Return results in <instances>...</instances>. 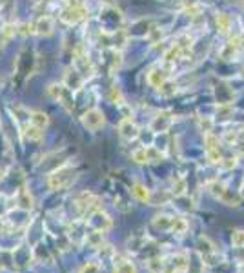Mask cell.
Segmentation results:
<instances>
[{
	"instance_id": "6da1fadb",
	"label": "cell",
	"mask_w": 244,
	"mask_h": 273,
	"mask_svg": "<svg viewBox=\"0 0 244 273\" xmlns=\"http://www.w3.org/2000/svg\"><path fill=\"white\" fill-rule=\"evenodd\" d=\"M75 169L71 166H60L58 169H55V171L48 177V186L51 188V190H64V188H68L71 182L75 180Z\"/></svg>"
},
{
	"instance_id": "7a4b0ae2",
	"label": "cell",
	"mask_w": 244,
	"mask_h": 273,
	"mask_svg": "<svg viewBox=\"0 0 244 273\" xmlns=\"http://www.w3.org/2000/svg\"><path fill=\"white\" fill-rule=\"evenodd\" d=\"M86 17H88V9H86L82 4H77V2L69 4V6L62 11V15H60L62 22L69 24V26H73V24H79L80 20H84Z\"/></svg>"
},
{
	"instance_id": "3957f363",
	"label": "cell",
	"mask_w": 244,
	"mask_h": 273,
	"mask_svg": "<svg viewBox=\"0 0 244 273\" xmlns=\"http://www.w3.org/2000/svg\"><path fill=\"white\" fill-rule=\"evenodd\" d=\"M82 124H84V128L97 131V129H100L104 126V115L98 109H90L88 113H84Z\"/></svg>"
},
{
	"instance_id": "277c9868",
	"label": "cell",
	"mask_w": 244,
	"mask_h": 273,
	"mask_svg": "<svg viewBox=\"0 0 244 273\" xmlns=\"http://www.w3.org/2000/svg\"><path fill=\"white\" fill-rule=\"evenodd\" d=\"M119 135L124 140H135L139 137V128H137V124L130 117H126L119 124Z\"/></svg>"
},
{
	"instance_id": "5b68a950",
	"label": "cell",
	"mask_w": 244,
	"mask_h": 273,
	"mask_svg": "<svg viewBox=\"0 0 244 273\" xmlns=\"http://www.w3.org/2000/svg\"><path fill=\"white\" fill-rule=\"evenodd\" d=\"M33 29L37 35H51L53 33V18L51 17H40L33 24Z\"/></svg>"
},
{
	"instance_id": "8992f818",
	"label": "cell",
	"mask_w": 244,
	"mask_h": 273,
	"mask_svg": "<svg viewBox=\"0 0 244 273\" xmlns=\"http://www.w3.org/2000/svg\"><path fill=\"white\" fill-rule=\"evenodd\" d=\"M170 124H171L170 113H160V115L155 117L153 124H151V129L153 131H166V129L170 128Z\"/></svg>"
},
{
	"instance_id": "52a82bcc",
	"label": "cell",
	"mask_w": 244,
	"mask_h": 273,
	"mask_svg": "<svg viewBox=\"0 0 244 273\" xmlns=\"http://www.w3.org/2000/svg\"><path fill=\"white\" fill-rule=\"evenodd\" d=\"M133 195H135L141 202H146V204L151 202V191H149L144 184H141V182H135V184H133Z\"/></svg>"
},
{
	"instance_id": "ba28073f",
	"label": "cell",
	"mask_w": 244,
	"mask_h": 273,
	"mask_svg": "<svg viewBox=\"0 0 244 273\" xmlns=\"http://www.w3.org/2000/svg\"><path fill=\"white\" fill-rule=\"evenodd\" d=\"M42 135H44L42 128L35 126V124H28V126L24 128V137L28 140H40L42 139Z\"/></svg>"
},
{
	"instance_id": "9c48e42d",
	"label": "cell",
	"mask_w": 244,
	"mask_h": 273,
	"mask_svg": "<svg viewBox=\"0 0 244 273\" xmlns=\"http://www.w3.org/2000/svg\"><path fill=\"white\" fill-rule=\"evenodd\" d=\"M148 82L153 86V88H160L162 84L166 82V75L160 69H153V71H149L148 75Z\"/></svg>"
},
{
	"instance_id": "30bf717a",
	"label": "cell",
	"mask_w": 244,
	"mask_h": 273,
	"mask_svg": "<svg viewBox=\"0 0 244 273\" xmlns=\"http://www.w3.org/2000/svg\"><path fill=\"white\" fill-rule=\"evenodd\" d=\"M115 273H137V268L130 261H119L115 264Z\"/></svg>"
},
{
	"instance_id": "8fae6325",
	"label": "cell",
	"mask_w": 244,
	"mask_h": 273,
	"mask_svg": "<svg viewBox=\"0 0 244 273\" xmlns=\"http://www.w3.org/2000/svg\"><path fill=\"white\" fill-rule=\"evenodd\" d=\"M48 122H49V118H48L46 113H42V111L31 113V124H35V126H39V128L44 129L46 126H48Z\"/></svg>"
},
{
	"instance_id": "7c38bea8",
	"label": "cell",
	"mask_w": 244,
	"mask_h": 273,
	"mask_svg": "<svg viewBox=\"0 0 244 273\" xmlns=\"http://www.w3.org/2000/svg\"><path fill=\"white\" fill-rule=\"evenodd\" d=\"M171 222H173V218L168 217V215H159V217L153 218V226L159 229H170Z\"/></svg>"
},
{
	"instance_id": "4fadbf2b",
	"label": "cell",
	"mask_w": 244,
	"mask_h": 273,
	"mask_svg": "<svg viewBox=\"0 0 244 273\" xmlns=\"http://www.w3.org/2000/svg\"><path fill=\"white\" fill-rule=\"evenodd\" d=\"M148 272L149 273H162L164 272V261L155 257V259H149L148 261Z\"/></svg>"
},
{
	"instance_id": "5bb4252c",
	"label": "cell",
	"mask_w": 244,
	"mask_h": 273,
	"mask_svg": "<svg viewBox=\"0 0 244 273\" xmlns=\"http://www.w3.org/2000/svg\"><path fill=\"white\" fill-rule=\"evenodd\" d=\"M230 26H232L230 17L224 15V13H219V15H217V28L221 29V33H228V31H230Z\"/></svg>"
},
{
	"instance_id": "9a60e30c",
	"label": "cell",
	"mask_w": 244,
	"mask_h": 273,
	"mask_svg": "<svg viewBox=\"0 0 244 273\" xmlns=\"http://www.w3.org/2000/svg\"><path fill=\"white\" fill-rule=\"evenodd\" d=\"M18 204H20L24 210H31V208H33V199L29 195V191L22 190L18 193Z\"/></svg>"
},
{
	"instance_id": "2e32d148",
	"label": "cell",
	"mask_w": 244,
	"mask_h": 273,
	"mask_svg": "<svg viewBox=\"0 0 244 273\" xmlns=\"http://www.w3.org/2000/svg\"><path fill=\"white\" fill-rule=\"evenodd\" d=\"M171 231L173 233H177V235H181V233H184L188 229V222L184 220V218H173V222H171Z\"/></svg>"
},
{
	"instance_id": "e0dca14e",
	"label": "cell",
	"mask_w": 244,
	"mask_h": 273,
	"mask_svg": "<svg viewBox=\"0 0 244 273\" xmlns=\"http://www.w3.org/2000/svg\"><path fill=\"white\" fill-rule=\"evenodd\" d=\"M146 155H148V162H160L164 159V153H160L157 148H146Z\"/></svg>"
},
{
	"instance_id": "ac0fdd59",
	"label": "cell",
	"mask_w": 244,
	"mask_h": 273,
	"mask_svg": "<svg viewBox=\"0 0 244 273\" xmlns=\"http://www.w3.org/2000/svg\"><path fill=\"white\" fill-rule=\"evenodd\" d=\"M232 244L235 248H244V229H235L232 233Z\"/></svg>"
},
{
	"instance_id": "d6986e66",
	"label": "cell",
	"mask_w": 244,
	"mask_h": 273,
	"mask_svg": "<svg viewBox=\"0 0 244 273\" xmlns=\"http://www.w3.org/2000/svg\"><path fill=\"white\" fill-rule=\"evenodd\" d=\"M131 159L137 162V164H146L148 162V155H146V148H141V150H135L131 153Z\"/></svg>"
},
{
	"instance_id": "ffe728a7",
	"label": "cell",
	"mask_w": 244,
	"mask_h": 273,
	"mask_svg": "<svg viewBox=\"0 0 244 273\" xmlns=\"http://www.w3.org/2000/svg\"><path fill=\"white\" fill-rule=\"evenodd\" d=\"M173 268H175V272H184L188 268V261L184 255H175L173 257Z\"/></svg>"
},
{
	"instance_id": "44dd1931",
	"label": "cell",
	"mask_w": 244,
	"mask_h": 273,
	"mask_svg": "<svg viewBox=\"0 0 244 273\" xmlns=\"http://www.w3.org/2000/svg\"><path fill=\"white\" fill-rule=\"evenodd\" d=\"M186 193V180L184 178H177V184L173 182V195L181 197Z\"/></svg>"
},
{
	"instance_id": "7402d4cb",
	"label": "cell",
	"mask_w": 244,
	"mask_h": 273,
	"mask_svg": "<svg viewBox=\"0 0 244 273\" xmlns=\"http://www.w3.org/2000/svg\"><path fill=\"white\" fill-rule=\"evenodd\" d=\"M208 188H210V191L217 197V199H221L222 193L226 191V188H224V184H222V182H211V184L208 186Z\"/></svg>"
},
{
	"instance_id": "603a6c76",
	"label": "cell",
	"mask_w": 244,
	"mask_h": 273,
	"mask_svg": "<svg viewBox=\"0 0 244 273\" xmlns=\"http://www.w3.org/2000/svg\"><path fill=\"white\" fill-rule=\"evenodd\" d=\"M221 201H222V202H226L228 206H239V197H233L228 190L224 191V193H222Z\"/></svg>"
},
{
	"instance_id": "cb8c5ba5",
	"label": "cell",
	"mask_w": 244,
	"mask_h": 273,
	"mask_svg": "<svg viewBox=\"0 0 244 273\" xmlns=\"http://www.w3.org/2000/svg\"><path fill=\"white\" fill-rule=\"evenodd\" d=\"M80 273H100V268H98V264H95V262H88V264L82 268Z\"/></svg>"
},
{
	"instance_id": "d4e9b609",
	"label": "cell",
	"mask_w": 244,
	"mask_h": 273,
	"mask_svg": "<svg viewBox=\"0 0 244 273\" xmlns=\"http://www.w3.org/2000/svg\"><path fill=\"white\" fill-rule=\"evenodd\" d=\"M111 99H113L117 104H122V102H124V99H122V95H120L119 88H111Z\"/></svg>"
},
{
	"instance_id": "484cf974",
	"label": "cell",
	"mask_w": 244,
	"mask_h": 273,
	"mask_svg": "<svg viewBox=\"0 0 244 273\" xmlns=\"http://www.w3.org/2000/svg\"><path fill=\"white\" fill-rule=\"evenodd\" d=\"M235 142H237L241 153H244V129L243 131H237V137H235Z\"/></svg>"
},
{
	"instance_id": "4316f807",
	"label": "cell",
	"mask_w": 244,
	"mask_h": 273,
	"mask_svg": "<svg viewBox=\"0 0 244 273\" xmlns=\"http://www.w3.org/2000/svg\"><path fill=\"white\" fill-rule=\"evenodd\" d=\"M241 197H243V199H244V186H243V188H241Z\"/></svg>"
},
{
	"instance_id": "83f0119b",
	"label": "cell",
	"mask_w": 244,
	"mask_h": 273,
	"mask_svg": "<svg viewBox=\"0 0 244 273\" xmlns=\"http://www.w3.org/2000/svg\"><path fill=\"white\" fill-rule=\"evenodd\" d=\"M228 2H235V4H239V2H243V0H228Z\"/></svg>"
},
{
	"instance_id": "f1b7e54d",
	"label": "cell",
	"mask_w": 244,
	"mask_h": 273,
	"mask_svg": "<svg viewBox=\"0 0 244 273\" xmlns=\"http://www.w3.org/2000/svg\"><path fill=\"white\" fill-rule=\"evenodd\" d=\"M104 2H108V4H111V2H113V0H104Z\"/></svg>"
},
{
	"instance_id": "f546056e",
	"label": "cell",
	"mask_w": 244,
	"mask_h": 273,
	"mask_svg": "<svg viewBox=\"0 0 244 273\" xmlns=\"http://www.w3.org/2000/svg\"><path fill=\"white\" fill-rule=\"evenodd\" d=\"M2 268H4V266H2V262H0V270H2Z\"/></svg>"
},
{
	"instance_id": "4dcf8cb0",
	"label": "cell",
	"mask_w": 244,
	"mask_h": 273,
	"mask_svg": "<svg viewBox=\"0 0 244 273\" xmlns=\"http://www.w3.org/2000/svg\"><path fill=\"white\" fill-rule=\"evenodd\" d=\"M0 178H2V169H0Z\"/></svg>"
}]
</instances>
